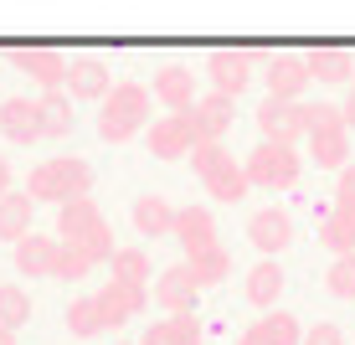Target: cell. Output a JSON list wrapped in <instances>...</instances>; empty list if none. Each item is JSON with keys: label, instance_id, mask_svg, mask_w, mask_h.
Returning a JSON list of instances; mask_svg holds the SVG:
<instances>
[{"label": "cell", "instance_id": "cell-15", "mask_svg": "<svg viewBox=\"0 0 355 345\" xmlns=\"http://www.w3.org/2000/svg\"><path fill=\"white\" fill-rule=\"evenodd\" d=\"M0 134H6L10 144L42 140V108H36V98H6V108H0Z\"/></svg>", "mask_w": 355, "mask_h": 345}, {"label": "cell", "instance_id": "cell-5", "mask_svg": "<svg viewBox=\"0 0 355 345\" xmlns=\"http://www.w3.org/2000/svg\"><path fill=\"white\" fill-rule=\"evenodd\" d=\"M258 129H263V144H284V150H293V144L304 140V103H284V98H268V103L258 108Z\"/></svg>", "mask_w": 355, "mask_h": 345}, {"label": "cell", "instance_id": "cell-23", "mask_svg": "<svg viewBox=\"0 0 355 345\" xmlns=\"http://www.w3.org/2000/svg\"><path fill=\"white\" fill-rule=\"evenodd\" d=\"M304 62H309V78H320V83H350L355 78V57L345 47H314Z\"/></svg>", "mask_w": 355, "mask_h": 345}, {"label": "cell", "instance_id": "cell-29", "mask_svg": "<svg viewBox=\"0 0 355 345\" xmlns=\"http://www.w3.org/2000/svg\"><path fill=\"white\" fill-rule=\"evenodd\" d=\"M186 268H191L196 289H211V283H222V278L232 274V253H227V248H206V253L186 258Z\"/></svg>", "mask_w": 355, "mask_h": 345}, {"label": "cell", "instance_id": "cell-34", "mask_svg": "<svg viewBox=\"0 0 355 345\" xmlns=\"http://www.w3.org/2000/svg\"><path fill=\"white\" fill-rule=\"evenodd\" d=\"M88 274H93V258L83 253V248H67V242H62V258H57V274H52V278L78 283V278H88Z\"/></svg>", "mask_w": 355, "mask_h": 345}, {"label": "cell", "instance_id": "cell-8", "mask_svg": "<svg viewBox=\"0 0 355 345\" xmlns=\"http://www.w3.org/2000/svg\"><path fill=\"white\" fill-rule=\"evenodd\" d=\"M263 83H268V98H284V103H299V93L309 88V62L304 57H288V52H278V57H268V67H263Z\"/></svg>", "mask_w": 355, "mask_h": 345}, {"label": "cell", "instance_id": "cell-13", "mask_svg": "<svg viewBox=\"0 0 355 345\" xmlns=\"http://www.w3.org/2000/svg\"><path fill=\"white\" fill-rule=\"evenodd\" d=\"M67 98H83V103H103L108 93H114V83H108V67L98 62V57H78V62L67 67Z\"/></svg>", "mask_w": 355, "mask_h": 345}, {"label": "cell", "instance_id": "cell-24", "mask_svg": "<svg viewBox=\"0 0 355 345\" xmlns=\"http://www.w3.org/2000/svg\"><path fill=\"white\" fill-rule=\"evenodd\" d=\"M139 345H201V325H196V314H170V319H155L150 330H144Z\"/></svg>", "mask_w": 355, "mask_h": 345}, {"label": "cell", "instance_id": "cell-42", "mask_svg": "<svg viewBox=\"0 0 355 345\" xmlns=\"http://www.w3.org/2000/svg\"><path fill=\"white\" fill-rule=\"evenodd\" d=\"M119 345H129V340H119Z\"/></svg>", "mask_w": 355, "mask_h": 345}, {"label": "cell", "instance_id": "cell-19", "mask_svg": "<svg viewBox=\"0 0 355 345\" xmlns=\"http://www.w3.org/2000/svg\"><path fill=\"white\" fill-rule=\"evenodd\" d=\"M248 237L258 242L263 253H284L288 242H293V217L278 212V206H268V212H258V217L248 221Z\"/></svg>", "mask_w": 355, "mask_h": 345}, {"label": "cell", "instance_id": "cell-33", "mask_svg": "<svg viewBox=\"0 0 355 345\" xmlns=\"http://www.w3.org/2000/svg\"><path fill=\"white\" fill-rule=\"evenodd\" d=\"M324 283H329V294H335V299H355V253H350V258H335V263H329V274H324Z\"/></svg>", "mask_w": 355, "mask_h": 345}, {"label": "cell", "instance_id": "cell-41", "mask_svg": "<svg viewBox=\"0 0 355 345\" xmlns=\"http://www.w3.org/2000/svg\"><path fill=\"white\" fill-rule=\"evenodd\" d=\"M0 108H6V98H0Z\"/></svg>", "mask_w": 355, "mask_h": 345}, {"label": "cell", "instance_id": "cell-26", "mask_svg": "<svg viewBox=\"0 0 355 345\" xmlns=\"http://www.w3.org/2000/svg\"><path fill=\"white\" fill-rule=\"evenodd\" d=\"M278 294H284V268H278L273 258H263V263L248 274V304H258V310H273Z\"/></svg>", "mask_w": 355, "mask_h": 345}, {"label": "cell", "instance_id": "cell-37", "mask_svg": "<svg viewBox=\"0 0 355 345\" xmlns=\"http://www.w3.org/2000/svg\"><path fill=\"white\" fill-rule=\"evenodd\" d=\"M304 345H345V335H340V325H314L304 330Z\"/></svg>", "mask_w": 355, "mask_h": 345}, {"label": "cell", "instance_id": "cell-9", "mask_svg": "<svg viewBox=\"0 0 355 345\" xmlns=\"http://www.w3.org/2000/svg\"><path fill=\"white\" fill-rule=\"evenodd\" d=\"M175 242L186 248V258L206 253V248H222V242H216V217L206 212V206H180L175 212Z\"/></svg>", "mask_w": 355, "mask_h": 345}, {"label": "cell", "instance_id": "cell-28", "mask_svg": "<svg viewBox=\"0 0 355 345\" xmlns=\"http://www.w3.org/2000/svg\"><path fill=\"white\" fill-rule=\"evenodd\" d=\"M67 330H72L78 340H93L98 330H108V314H103V304H98V294L67 304Z\"/></svg>", "mask_w": 355, "mask_h": 345}, {"label": "cell", "instance_id": "cell-16", "mask_svg": "<svg viewBox=\"0 0 355 345\" xmlns=\"http://www.w3.org/2000/svg\"><path fill=\"white\" fill-rule=\"evenodd\" d=\"M103 227V212H98V201L93 196H78V201H67V206H57V232H62V242L67 248H78L88 232Z\"/></svg>", "mask_w": 355, "mask_h": 345}, {"label": "cell", "instance_id": "cell-40", "mask_svg": "<svg viewBox=\"0 0 355 345\" xmlns=\"http://www.w3.org/2000/svg\"><path fill=\"white\" fill-rule=\"evenodd\" d=\"M0 345H16V330H6V325H0Z\"/></svg>", "mask_w": 355, "mask_h": 345}, {"label": "cell", "instance_id": "cell-10", "mask_svg": "<svg viewBox=\"0 0 355 345\" xmlns=\"http://www.w3.org/2000/svg\"><path fill=\"white\" fill-rule=\"evenodd\" d=\"M98 304H103V314H108V330H114V325H124V319H134V314H144V310H150V289H139V283H119V278H108L103 289H98Z\"/></svg>", "mask_w": 355, "mask_h": 345}, {"label": "cell", "instance_id": "cell-39", "mask_svg": "<svg viewBox=\"0 0 355 345\" xmlns=\"http://www.w3.org/2000/svg\"><path fill=\"white\" fill-rule=\"evenodd\" d=\"M345 129H355V88H350V98H345Z\"/></svg>", "mask_w": 355, "mask_h": 345}, {"label": "cell", "instance_id": "cell-31", "mask_svg": "<svg viewBox=\"0 0 355 345\" xmlns=\"http://www.w3.org/2000/svg\"><path fill=\"white\" fill-rule=\"evenodd\" d=\"M31 319V294L21 283H0V325L6 330H21Z\"/></svg>", "mask_w": 355, "mask_h": 345}, {"label": "cell", "instance_id": "cell-2", "mask_svg": "<svg viewBox=\"0 0 355 345\" xmlns=\"http://www.w3.org/2000/svg\"><path fill=\"white\" fill-rule=\"evenodd\" d=\"M144 119H150V88L144 83H119L103 98V108H98V140L124 144L129 134H139Z\"/></svg>", "mask_w": 355, "mask_h": 345}, {"label": "cell", "instance_id": "cell-6", "mask_svg": "<svg viewBox=\"0 0 355 345\" xmlns=\"http://www.w3.org/2000/svg\"><path fill=\"white\" fill-rule=\"evenodd\" d=\"M10 62H16L21 72H26L31 83H42L46 93H62L67 88V57L52 52V47H10Z\"/></svg>", "mask_w": 355, "mask_h": 345}, {"label": "cell", "instance_id": "cell-14", "mask_svg": "<svg viewBox=\"0 0 355 345\" xmlns=\"http://www.w3.org/2000/svg\"><path fill=\"white\" fill-rule=\"evenodd\" d=\"M232 103L237 98H227V93H206V98H196V108H191V119H196V134H201V144H222V134L232 129Z\"/></svg>", "mask_w": 355, "mask_h": 345}, {"label": "cell", "instance_id": "cell-7", "mask_svg": "<svg viewBox=\"0 0 355 345\" xmlns=\"http://www.w3.org/2000/svg\"><path fill=\"white\" fill-rule=\"evenodd\" d=\"M196 144H201V134H196L191 114H170L150 129V155L155 160H180V155H191Z\"/></svg>", "mask_w": 355, "mask_h": 345}, {"label": "cell", "instance_id": "cell-22", "mask_svg": "<svg viewBox=\"0 0 355 345\" xmlns=\"http://www.w3.org/2000/svg\"><path fill=\"white\" fill-rule=\"evenodd\" d=\"M237 345H304V330L293 314H263L252 330H242Z\"/></svg>", "mask_w": 355, "mask_h": 345}, {"label": "cell", "instance_id": "cell-35", "mask_svg": "<svg viewBox=\"0 0 355 345\" xmlns=\"http://www.w3.org/2000/svg\"><path fill=\"white\" fill-rule=\"evenodd\" d=\"M78 248L93 258V268H98V263H114V253H119V248H114V232H108V221H103L98 232H88V237H83Z\"/></svg>", "mask_w": 355, "mask_h": 345}, {"label": "cell", "instance_id": "cell-20", "mask_svg": "<svg viewBox=\"0 0 355 345\" xmlns=\"http://www.w3.org/2000/svg\"><path fill=\"white\" fill-rule=\"evenodd\" d=\"M155 98H160L165 108H175V114H191V108H196L191 67H160V72H155Z\"/></svg>", "mask_w": 355, "mask_h": 345}, {"label": "cell", "instance_id": "cell-38", "mask_svg": "<svg viewBox=\"0 0 355 345\" xmlns=\"http://www.w3.org/2000/svg\"><path fill=\"white\" fill-rule=\"evenodd\" d=\"M0 196H10V160L0 155Z\"/></svg>", "mask_w": 355, "mask_h": 345}, {"label": "cell", "instance_id": "cell-30", "mask_svg": "<svg viewBox=\"0 0 355 345\" xmlns=\"http://www.w3.org/2000/svg\"><path fill=\"white\" fill-rule=\"evenodd\" d=\"M320 242H324L335 258H350V253H355V217L329 212V217L320 221Z\"/></svg>", "mask_w": 355, "mask_h": 345}, {"label": "cell", "instance_id": "cell-36", "mask_svg": "<svg viewBox=\"0 0 355 345\" xmlns=\"http://www.w3.org/2000/svg\"><path fill=\"white\" fill-rule=\"evenodd\" d=\"M335 212H345V217H355V165H345V170H340V191H335Z\"/></svg>", "mask_w": 355, "mask_h": 345}, {"label": "cell", "instance_id": "cell-27", "mask_svg": "<svg viewBox=\"0 0 355 345\" xmlns=\"http://www.w3.org/2000/svg\"><path fill=\"white\" fill-rule=\"evenodd\" d=\"M36 108H42V140H67L72 134V98L67 93H42Z\"/></svg>", "mask_w": 355, "mask_h": 345}, {"label": "cell", "instance_id": "cell-12", "mask_svg": "<svg viewBox=\"0 0 355 345\" xmlns=\"http://www.w3.org/2000/svg\"><path fill=\"white\" fill-rule=\"evenodd\" d=\"M206 72H211V83H216V93H227V98H237L242 88L252 83V52L242 47V52H211V62H206Z\"/></svg>", "mask_w": 355, "mask_h": 345}, {"label": "cell", "instance_id": "cell-17", "mask_svg": "<svg viewBox=\"0 0 355 345\" xmlns=\"http://www.w3.org/2000/svg\"><path fill=\"white\" fill-rule=\"evenodd\" d=\"M57 258H62V242L31 232L26 242H16V274H31V278H52L57 274Z\"/></svg>", "mask_w": 355, "mask_h": 345}, {"label": "cell", "instance_id": "cell-4", "mask_svg": "<svg viewBox=\"0 0 355 345\" xmlns=\"http://www.w3.org/2000/svg\"><path fill=\"white\" fill-rule=\"evenodd\" d=\"M248 180L258 191H288L293 180H299V170H304V160H299V150H284V144H263V150H252V160L248 165Z\"/></svg>", "mask_w": 355, "mask_h": 345}, {"label": "cell", "instance_id": "cell-25", "mask_svg": "<svg viewBox=\"0 0 355 345\" xmlns=\"http://www.w3.org/2000/svg\"><path fill=\"white\" fill-rule=\"evenodd\" d=\"M0 237L6 242H26L31 237V196L26 191L0 196Z\"/></svg>", "mask_w": 355, "mask_h": 345}, {"label": "cell", "instance_id": "cell-32", "mask_svg": "<svg viewBox=\"0 0 355 345\" xmlns=\"http://www.w3.org/2000/svg\"><path fill=\"white\" fill-rule=\"evenodd\" d=\"M150 274H155V268H150V258H144V248H119L114 253V278L119 283H139V289H144Z\"/></svg>", "mask_w": 355, "mask_h": 345}, {"label": "cell", "instance_id": "cell-21", "mask_svg": "<svg viewBox=\"0 0 355 345\" xmlns=\"http://www.w3.org/2000/svg\"><path fill=\"white\" fill-rule=\"evenodd\" d=\"M134 232H139V237H175V206L165 201V196H139V201H134Z\"/></svg>", "mask_w": 355, "mask_h": 345}, {"label": "cell", "instance_id": "cell-11", "mask_svg": "<svg viewBox=\"0 0 355 345\" xmlns=\"http://www.w3.org/2000/svg\"><path fill=\"white\" fill-rule=\"evenodd\" d=\"M155 304H160L165 314H191L196 310V278H191L186 263L165 268V274L155 278Z\"/></svg>", "mask_w": 355, "mask_h": 345}, {"label": "cell", "instance_id": "cell-3", "mask_svg": "<svg viewBox=\"0 0 355 345\" xmlns=\"http://www.w3.org/2000/svg\"><path fill=\"white\" fill-rule=\"evenodd\" d=\"M191 160H196V176L206 180V191L216 196V201H242L248 196V170L232 160V150H222V144H196L191 150Z\"/></svg>", "mask_w": 355, "mask_h": 345}, {"label": "cell", "instance_id": "cell-18", "mask_svg": "<svg viewBox=\"0 0 355 345\" xmlns=\"http://www.w3.org/2000/svg\"><path fill=\"white\" fill-rule=\"evenodd\" d=\"M309 155L320 170H345L350 165V129L345 124H329V129H314L309 134Z\"/></svg>", "mask_w": 355, "mask_h": 345}, {"label": "cell", "instance_id": "cell-1", "mask_svg": "<svg viewBox=\"0 0 355 345\" xmlns=\"http://www.w3.org/2000/svg\"><path fill=\"white\" fill-rule=\"evenodd\" d=\"M88 191H93V165L78 160V155H57V160H46V165L31 170V201L67 206V201H78V196H88Z\"/></svg>", "mask_w": 355, "mask_h": 345}]
</instances>
